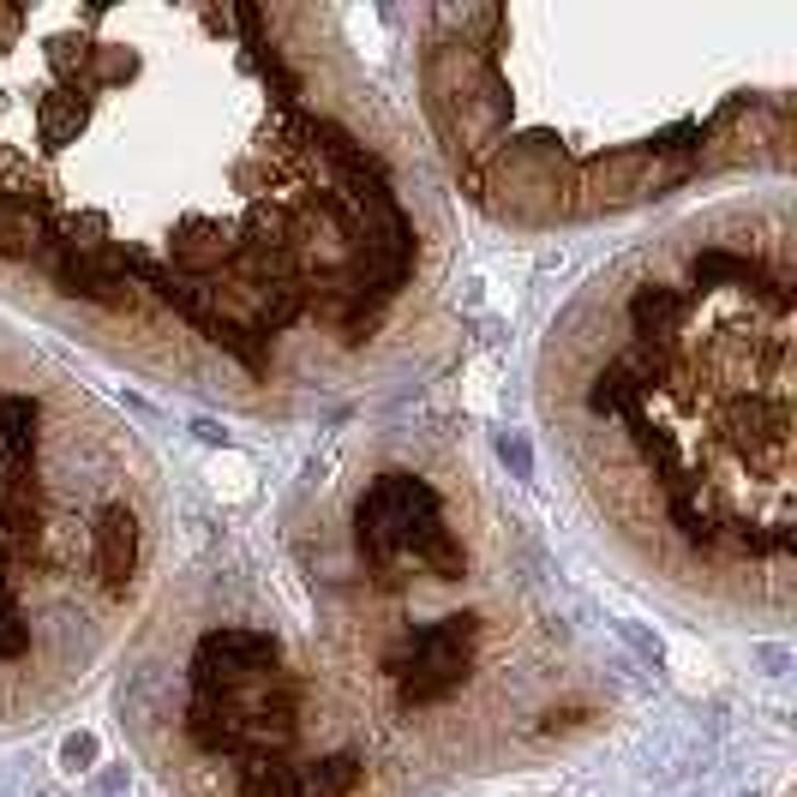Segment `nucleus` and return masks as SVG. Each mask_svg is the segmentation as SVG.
<instances>
[{
  "mask_svg": "<svg viewBox=\"0 0 797 797\" xmlns=\"http://www.w3.org/2000/svg\"><path fill=\"white\" fill-rule=\"evenodd\" d=\"M456 204L330 7H0V318L198 408L318 420L432 366Z\"/></svg>",
  "mask_w": 797,
  "mask_h": 797,
  "instance_id": "obj_1",
  "label": "nucleus"
},
{
  "mask_svg": "<svg viewBox=\"0 0 797 797\" xmlns=\"http://www.w3.org/2000/svg\"><path fill=\"white\" fill-rule=\"evenodd\" d=\"M114 665L162 797H439L629 714L624 653L449 426L337 432L162 576Z\"/></svg>",
  "mask_w": 797,
  "mask_h": 797,
  "instance_id": "obj_2",
  "label": "nucleus"
},
{
  "mask_svg": "<svg viewBox=\"0 0 797 797\" xmlns=\"http://www.w3.org/2000/svg\"><path fill=\"white\" fill-rule=\"evenodd\" d=\"M792 342L786 186L629 240L539 337L534 426L576 522L684 618L792 624Z\"/></svg>",
  "mask_w": 797,
  "mask_h": 797,
  "instance_id": "obj_3",
  "label": "nucleus"
},
{
  "mask_svg": "<svg viewBox=\"0 0 797 797\" xmlns=\"http://www.w3.org/2000/svg\"><path fill=\"white\" fill-rule=\"evenodd\" d=\"M402 67L444 198L522 240L792 180V0L414 7Z\"/></svg>",
  "mask_w": 797,
  "mask_h": 797,
  "instance_id": "obj_4",
  "label": "nucleus"
},
{
  "mask_svg": "<svg viewBox=\"0 0 797 797\" xmlns=\"http://www.w3.org/2000/svg\"><path fill=\"white\" fill-rule=\"evenodd\" d=\"M174 504L133 420L0 318V743L121 660L169 576Z\"/></svg>",
  "mask_w": 797,
  "mask_h": 797,
  "instance_id": "obj_5",
  "label": "nucleus"
}]
</instances>
